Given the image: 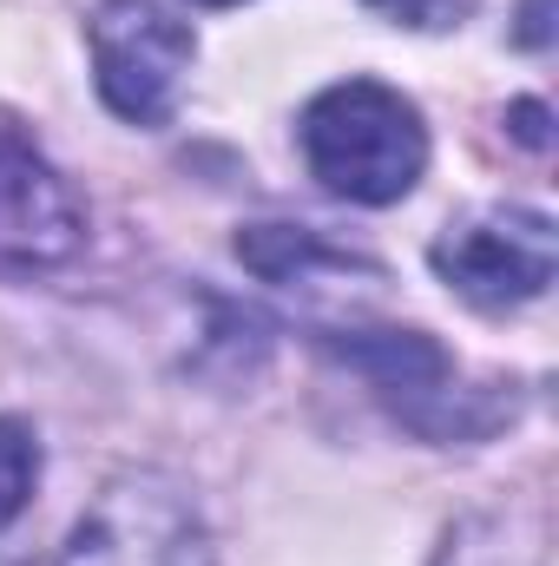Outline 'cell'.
<instances>
[{
  "label": "cell",
  "mask_w": 559,
  "mask_h": 566,
  "mask_svg": "<svg viewBox=\"0 0 559 566\" xmlns=\"http://www.w3.org/2000/svg\"><path fill=\"white\" fill-rule=\"evenodd\" d=\"M86 46H93V80L99 99L133 119V126H165L178 106V86L191 73V27L178 13H165L158 0H99L86 20Z\"/></svg>",
  "instance_id": "cell-2"
},
{
  "label": "cell",
  "mask_w": 559,
  "mask_h": 566,
  "mask_svg": "<svg viewBox=\"0 0 559 566\" xmlns=\"http://www.w3.org/2000/svg\"><path fill=\"white\" fill-rule=\"evenodd\" d=\"M303 158L323 178V191L349 205H395L428 171V126L415 99H402L382 80H342L309 99L303 113Z\"/></svg>",
  "instance_id": "cell-1"
},
{
  "label": "cell",
  "mask_w": 559,
  "mask_h": 566,
  "mask_svg": "<svg viewBox=\"0 0 559 566\" xmlns=\"http://www.w3.org/2000/svg\"><path fill=\"white\" fill-rule=\"evenodd\" d=\"M238 258L257 271L264 283H283V290H376L382 271L342 244H329L323 231H303V224H251L238 238Z\"/></svg>",
  "instance_id": "cell-7"
},
{
  "label": "cell",
  "mask_w": 559,
  "mask_h": 566,
  "mask_svg": "<svg viewBox=\"0 0 559 566\" xmlns=\"http://www.w3.org/2000/svg\"><path fill=\"white\" fill-rule=\"evenodd\" d=\"M514 119H520V139L527 145H547V113L540 106H514Z\"/></svg>",
  "instance_id": "cell-11"
},
{
  "label": "cell",
  "mask_w": 559,
  "mask_h": 566,
  "mask_svg": "<svg viewBox=\"0 0 559 566\" xmlns=\"http://www.w3.org/2000/svg\"><path fill=\"white\" fill-rule=\"evenodd\" d=\"M33 474H40V448L20 422H0V527L27 507L33 494Z\"/></svg>",
  "instance_id": "cell-9"
},
{
  "label": "cell",
  "mask_w": 559,
  "mask_h": 566,
  "mask_svg": "<svg viewBox=\"0 0 559 566\" xmlns=\"http://www.w3.org/2000/svg\"><path fill=\"white\" fill-rule=\"evenodd\" d=\"M434 566H553V534H547V507H487L467 514Z\"/></svg>",
  "instance_id": "cell-8"
},
{
  "label": "cell",
  "mask_w": 559,
  "mask_h": 566,
  "mask_svg": "<svg viewBox=\"0 0 559 566\" xmlns=\"http://www.w3.org/2000/svg\"><path fill=\"white\" fill-rule=\"evenodd\" d=\"M376 13H389L395 27H454L474 13V0H362Z\"/></svg>",
  "instance_id": "cell-10"
},
{
  "label": "cell",
  "mask_w": 559,
  "mask_h": 566,
  "mask_svg": "<svg viewBox=\"0 0 559 566\" xmlns=\"http://www.w3.org/2000/svg\"><path fill=\"white\" fill-rule=\"evenodd\" d=\"M434 271L454 296L481 310L534 303L559 271V231L547 211H520V205L474 211L434 238Z\"/></svg>",
  "instance_id": "cell-5"
},
{
  "label": "cell",
  "mask_w": 559,
  "mask_h": 566,
  "mask_svg": "<svg viewBox=\"0 0 559 566\" xmlns=\"http://www.w3.org/2000/svg\"><path fill=\"white\" fill-rule=\"evenodd\" d=\"M329 349L356 376H369V389L428 441H467V434H487L500 422V402H481V389H461L447 349L434 336H421V329L329 336Z\"/></svg>",
  "instance_id": "cell-4"
},
{
  "label": "cell",
  "mask_w": 559,
  "mask_h": 566,
  "mask_svg": "<svg viewBox=\"0 0 559 566\" xmlns=\"http://www.w3.org/2000/svg\"><path fill=\"white\" fill-rule=\"evenodd\" d=\"M53 566H211V541L178 481L126 474L80 514Z\"/></svg>",
  "instance_id": "cell-3"
},
{
  "label": "cell",
  "mask_w": 559,
  "mask_h": 566,
  "mask_svg": "<svg viewBox=\"0 0 559 566\" xmlns=\"http://www.w3.org/2000/svg\"><path fill=\"white\" fill-rule=\"evenodd\" d=\"M191 7H238V0H191Z\"/></svg>",
  "instance_id": "cell-13"
},
{
  "label": "cell",
  "mask_w": 559,
  "mask_h": 566,
  "mask_svg": "<svg viewBox=\"0 0 559 566\" xmlns=\"http://www.w3.org/2000/svg\"><path fill=\"white\" fill-rule=\"evenodd\" d=\"M527 46H547V0H527V27H520Z\"/></svg>",
  "instance_id": "cell-12"
},
{
  "label": "cell",
  "mask_w": 559,
  "mask_h": 566,
  "mask_svg": "<svg viewBox=\"0 0 559 566\" xmlns=\"http://www.w3.org/2000/svg\"><path fill=\"white\" fill-rule=\"evenodd\" d=\"M86 244V211L73 185L27 139L0 133V283L60 271Z\"/></svg>",
  "instance_id": "cell-6"
}]
</instances>
